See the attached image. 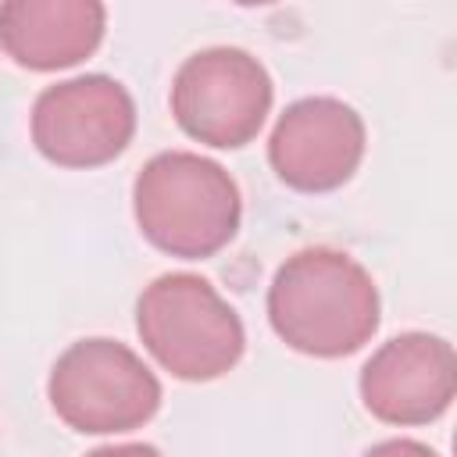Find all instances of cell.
Returning a JSON list of instances; mask_svg holds the SVG:
<instances>
[{"label": "cell", "instance_id": "obj_1", "mask_svg": "<svg viewBox=\"0 0 457 457\" xmlns=\"http://www.w3.org/2000/svg\"><path fill=\"white\" fill-rule=\"evenodd\" d=\"M382 303L371 271L332 246H303L286 257L268 286L275 336L307 357L357 353L378 332Z\"/></svg>", "mask_w": 457, "mask_h": 457}, {"label": "cell", "instance_id": "obj_2", "mask_svg": "<svg viewBox=\"0 0 457 457\" xmlns=\"http://www.w3.org/2000/svg\"><path fill=\"white\" fill-rule=\"evenodd\" d=\"M132 214L143 239L161 253L204 261L239 232L243 196L218 161L193 150H164L139 168Z\"/></svg>", "mask_w": 457, "mask_h": 457}, {"label": "cell", "instance_id": "obj_3", "mask_svg": "<svg viewBox=\"0 0 457 457\" xmlns=\"http://www.w3.org/2000/svg\"><path fill=\"white\" fill-rule=\"evenodd\" d=\"M136 332L150 357L182 382L221 378L246 350V328L236 307L193 271L157 275L139 293Z\"/></svg>", "mask_w": 457, "mask_h": 457}, {"label": "cell", "instance_id": "obj_4", "mask_svg": "<svg viewBox=\"0 0 457 457\" xmlns=\"http://www.w3.org/2000/svg\"><path fill=\"white\" fill-rule=\"evenodd\" d=\"M54 414L82 436L143 428L161 407V382L143 357L118 339H79L50 368Z\"/></svg>", "mask_w": 457, "mask_h": 457}, {"label": "cell", "instance_id": "obj_5", "mask_svg": "<svg viewBox=\"0 0 457 457\" xmlns=\"http://www.w3.org/2000/svg\"><path fill=\"white\" fill-rule=\"evenodd\" d=\"M275 100L268 68L239 46L189 54L171 79V114L179 129L214 150L246 146Z\"/></svg>", "mask_w": 457, "mask_h": 457}, {"label": "cell", "instance_id": "obj_6", "mask_svg": "<svg viewBox=\"0 0 457 457\" xmlns=\"http://www.w3.org/2000/svg\"><path fill=\"white\" fill-rule=\"evenodd\" d=\"M136 136L132 93L111 75H75L32 104V143L57 168H100Z\"/></svg>", "mask_w": 457, "mask_h": 457}, {"label": "cell", "instance_id": "obj_7", "mask_svg": "<svg viewBox=\"0 0 457 457\" xmlns=\"http://www.w3.org/2000/svg\"><path fill=\"white\" fill-rule=\"evenodd\" d=\"M364 118L339 96L293 100L271 136L268 161L275 175L296 193H332L353 179L364 161Z\"/></svg>", "mask_w": 457, "mask_h": 457}, {"label": "cell", "instance_id": "obj_8", "mask_svg": "<svg viewBox=\"0 0 457 457\" xmlns=\"http://www.w3.org/2000/svg\"><path fill=\"white\" fill-rule=\"evenodd\" d=\"M361 400L386 425H428L443 418L457 393V353L443 336L400 332L361 368Z\"/></svg>", "mask_w": 457, "mask_h": 457}, {"label": "cell", "instance_id": "obj_9", "mask_svg": "<svg viewBox=\"0 0 457 457\" xmlns=\"http://www.w3.org/2000/svg\"><path fill=\"white\" fill-rule=\"evenodd\" d=\"M107 29L96 0H4L0 50L29 71H61L86 61Z\"/></svg>", "mask_w": 457, "mask_h": 457}, {"label": "cell", "instance_id": "obj_10", "mask_svg": "<svg viewBox=\"0 0 457 457\" xmlns=\"http://www.w3.org/2000/svg\"><path fill=\"white\" fill-rule=\"evenodd\" d=\"M361 457H439V453L418 439H382V443L368 446Z\"/></svg>", "mask_w": 457, "mask_h": 457}, {"label": "cell", "instance_id": "obj_11", "mask_svg": "<svg viewBox=\"0 0 457 457\" xmlns=\"http://www.w3.org/2000/svg\"><path fill=\"white\" fill-rule=\"evenodd\" d=\"M86 457H164L154 443H111V446H96Z\"/></svg>", "mask_w": 457, "mask_h": 457}]
</instances>
